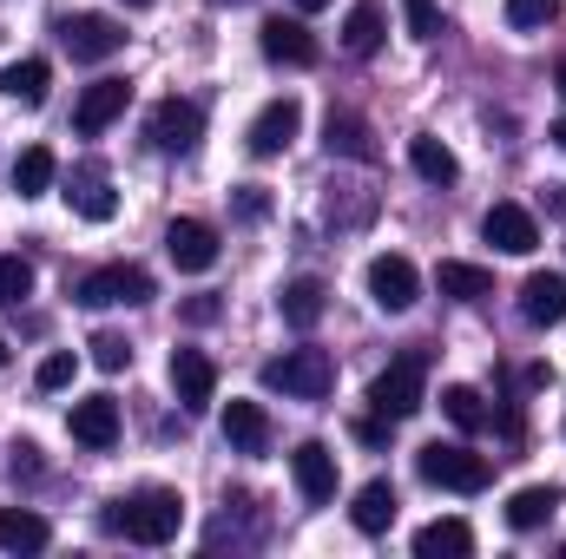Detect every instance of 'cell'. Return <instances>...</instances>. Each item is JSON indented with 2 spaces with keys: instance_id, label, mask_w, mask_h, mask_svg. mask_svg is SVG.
<instances>
[{
  "instance_id": "cell-7",
  "label": "cell",
  "mask_w": 566,
  "mask_h": 559,
  "mask_svg": "<svg viewBox=\"0 0 566 559\" xmlns=\"http://www.w3.org/2000/svg\"><path fill=\"white\" fill-rule=\"evenodd\" d=\"M145 139L158 145V151H171V158H185L191 145L205 139V106H198V99H178V93L158 99L151 119H145Z\"/></svg>"
},
{
  "instance_id": "cell-30",
  "label": "cell",
  "mask_w": 566,
  "mask_h": 559,
  "mask_svg": "<svg viewBox=\"0 0 566 559\" xmlns=\"http://www.w3.org/2000/svg\"><path fill=\"white\" fill-rule=\"evenodd\" d=\"M53 171H60L53 151H46V145H27V151L13 158V191H20V198H46V191H53Z\"/></svg>"
},
{
  "instance_id": "cell-44",
  "label": "cell",
  "mask_w": 566,
  "mask_h": 559,
  "mask_svg": "<svg viewBox=\"0 0 566 559\" xmlns=\"http://www.w3.org/2000/svg\"><path fill=\"white\" fill-rule=\"evenodd\" d=\"M296 7H303V13H316V7H329V0H296Z\"/></svg>"
},
{
  "instance_id": "cell-35",
  "label": "cell",
  "mask_w": 566,
  "mask_h": 559,
  "mask_svg": "<svg viewBox=\"0 0 566 559\" xmlns=\"http://www.w3.org/2000/svg\"><path fill=\"white\" fill-rule=\"evenodd\" d=\"M402 20H409V40H434L441 33V0H402Z\"/></svg>"
},
{
  "instance_id": "cell-12",
  "label": "cell",
  "mask_w": 566,
  "mask_h": 559,
  "mask_svg": "<svg viewBox=\"0 0 566 559\" xmlns=\"http://www.w3.org/2000/svg\"><path fill=\"white\" fill-rule=\"evenodd\" d=\"M481 238H488L494 251H507V257H527V251H541V224H534V211H521V204H488V218H481Z\"/></svg>"
},
{
  "instance_id": "cell-4",
  "label": "cell",
  "mask_w": 566,
  "mask_h": 559,
  "mask_svg": "<svg viewBox=\"0 0 566 559\" xmlns=\"http://www.w3.org/2000/svg\"><path fill=\"white\" fill-rule=\"evenodd\" d=\"M422 402H428V356H422V349L396 356V362L369 382V409H376V415H389V421H409Z\"/></svg>"
},
{
  "instance_id": "cell-15",
  "label": "cell",
  "mask_w": 566,
  "mask_h": 559,
  "mask_svg": "<svg viewBox=\"0 0 566 559\" xmlns=\"http://www.w3.org/2000/svg\"><path fill=\"white\" fill-rule=\"evenodd\" d=\"M290 481H296V494H303L310 507L336 500V454H329L323 441H303V447L290 454Z\"/></svg>"
},
{
  "instance_id": "cell-9",
  "label": "cell",
  "mask_w": 566,
  "mask_h": 559,
  "mask_svg": "<svg viewBox=\"0 0 566 559\" xmlns=\"http://www.w3.org/2000/svg\"><path fill=\"white\" fill-rule=\"evenodd\" d=\"M218 251H224V244H218V231H211L205 218H171V224H165V257H171L178 271L198 277V271L218 264Z\"/></svg>"
},
{
  "instance_id": "cell-41",
  "label": "cell",
  "mask_w": 566,
  "mask_h": 559,
  "mask_svg": "<svg viewBox=\"0 0 566 559\" xmlns=\"http://www.w3.org/2000/svg\"><path fill=\"white\" fill-rule=\"evenodd\" d=\"M541 204H547L554 218H566V184H547V191H541Z\"/></svg>"
},
{
  "instance_id": "cell-22",
  "label": "cell",
  "mask_w": 566,
  "mask_h": 559,
  "mask_svg": "<svg viewBox=\"0 0 566 559\" xmlns=\"http://www.w3.org/2000/svg\"><path fill=\"white\" fill-rule=\"evenodd\" d=\"M396 487L389 481H369V487H356V507H349V520H356V534H389L396 527Z\"/></svg>"
},
{
  "instance_id": "cell-38",
  "label": "cell",
  "mask_w": 566,
  "mask_h": 559,
  "mask_svg": "<svg viewBox=\"0 0 566 559\" xmlns=\"http://www.w3.org/2000/svg\"><path fill=\"white\" fill-rule=\"evenodd\" d=\"M46 467H40V447L33 441H13V481H40Z\"/></svg>"
},
{
  "instance_id": "cell-23",
  "label": "cell",
  "mask_w": 566,
  "mask_h": 559,
  "mask_svg": "<svg viewBox=\"0 0 566 559\" xmlns=\"http://www.w3.org/2000/svg\"><path fill=\"white\" fill-rule=\"evenodd\" d=\"M53 540V527L33 507H0V553H40Z\"/></svg>"
},
{
  "instance_id": "cell-46",
  "label": "cell",
  "mask_w": 566,
  "mask_h": 559,
  "mask_svg": "<svg viewBox=\"0 0 566 559\" xmlns=\"http://www.w3.org/2000/svg\"><path fill=\"white\" fill-rule=\"evenodd\" d=\"M126 7H151V0H126Z\"/></svg>"
},
{
  "instance_id": "cell-29",
  "label": "cell",
  "mask_w": 566,
  "mask_h": 559,
  "mask_svg": "<svg viewBox=\"0 0 566 559\" xmlns=\"http://www.w3.org/2000/svg\"><path fill=\"white\" fill-rule=\"evenodd\" d=\"M46 86H53V66H46V60H13V66L0 73V93L20 99V106H40Z\"/></svg>"
},
{
  "instance_id": "cell-32",
  "label": "cell",
  "mask_w": 566,
  "mask_h": 559,
  "mask_svg": "<svg viewBox=\"0 0 566 559\" xmlns=\"http://www.w3.org/2000/svg\"><path fill=\"white\" fill-rule=\"evenodd\" d=\"M33 296V264L27 257H0V309H20Z\"/></svg>"
},
{
  "instance_id": "cell-8",
  "label": "cell",
  "mask_w": 566,
  "mask_h": 559,
  "mask_svg": "<svg viewBox=\"0 0 566 559\" xmlns=\"http://www.w3.org/2000/svg\"><path fill=\"white\" fill-rule=\"evenodd\" d=\"M369 296H376V309H389V316H402V309H416V296H422V271L402 257V251H382V257H369Z\"/></svg>"
},
{
  "instance_id": "cell-40",
  "label": "cell",
  "mask_w": 566,
  "mask_h": 559,
  "mask_svg": "<svg viewBox=\"0 0 566 559\" xmlns=\"http://www.w3.org/2000/svg\"><path fill=\"white\" fill-rule=\"evenodd\" d=\"M185 323H218V296H191L185 303Z\"/></svg>"
},
{
  "instance_id": "cell-25",
  "label": "cell",
  "mask_w": 566,
  "mask_h": 559,
  "mask_svg": "<svg viewBox=\"0 0 566 559\" xmlns=\"http://www.w3.org/2000/svg\"><path fill=\"white\" fill-rule=\"evenodd\" d=\"M416 553L422 559H468L474 553V527L468 520H428L416 534Z\"/></svg>"
},
{
  "instance_id": "cell-10",
  "label": "cell",
  "mask_w": 566,
  "mask_h": 559,
  "mask_svg": "<svg viewBox=\"0 0 566 559\" xmlns=\"http://www.w3.org/2000/svg\"><path fill=\"white\" fill-rule=\"evenodd\" d=\"M296 133H303V106H296V99H271V106L251 119L244 145H251V158H277V151L296 145Z\"/></svg>"
},
{
  "instance_id": "cell-17",
  "label": "cell",
  "mask_w": 566,
  "mask_h": 559,
  "mask_svg": "<svg viewBox=\"0 0 566 559\" xmlns=\"http://www.w3.org/2000/svg\"><path fill=\"white\" fill-rule=\"evenodd\" d=\"M521 316H527L534 329L566 323V277L560 271H534V277L521 283Z\"/></svg>"
},
{
  "instance_id": "cell-27",
  "label": "cell",
  "mask_w": 566,
  "mask_h": 559,
  "mask_svg": "<svg viewBox=\"0 0 566 559\" xmlns=\"http://www.w3.org/2000/svg\"><path fill=\"white\" fill-rule=\"evenodd\" d=\"M409 165H416V178H422V184H434V191L461 178V158H454L448 145L434 139V133H422V139H409Z\"/></svg>"
},
{
  "instance_id": "cell-3",
  "label": "cell",
  "mask_w": 566,
  "mask_h": 559,
  "mask_svg": "<svg viewBox=\"0 0 566 559\" xmlns=\"http://www.w3.org/2000/svg\"><path fill=\"white\" fill-rule=\"evenodd\" d=\"M264 389H277L290 402H323L336 389V362H329V349H283L264 362Z\"/></svg>"
},
{
  "instance_id": "cell-16",
  "label": "cell",
  "mask_w": 566,
  "mask_h": 559,
  "mask_svg": "<svg viewBox=\"0 0 566 559\" xmlns=\"http://www.w3.org/2000/svg\"><path fill=\"white\" fill-rule=\"evenodd\" d=\"M323 145H329V158H356V165H376V158H382V145H376V133H369V119L336 113V106H329V119H323Z\"/></svg>"
},
{
  "instance_id": "cell-24",
  "label": "cell",
  "mask_w": 566,
  "mask_h": 559,
  "mask_svg": "<svg viewBox=\"0 0 566 559\" xmlns=\"http://www.w3.org/2000/svg\"><path fill=\"white\" fill-rule=\"evenodd\" d=\"M560 500L566 494L554 481H547V487H521V494L507 500V527H514V534H534V527H547V520L560 514Z\"/></svg>"
},
{
  "instance_id": "cell-36",
  "label": "cell",
  "mask_w": 566,
  "mask_h": 559,
  "mask_svg": "<svg viewBox=\"0 0 566 559\" xmlns=\"http://www.w3.org/2000/svg\"><path fill=\"white\" fill-rule=\"evenodd\" d=\"M73 369H80V356H73V349H53V356L33 369V382H40V389H66V382H73Z\"/></svg>"
},
{
  "instance_id": "cell-11",
  "label": "cell",
  "mask_w": 566,
  "mask_h": 559,
  "mask_svg": "<svg viewBox=\"0 0 566 559\" xmlns=\"http://www.w3.org/2000/svg\"><path fill=\"white\" fill-rule=\"evenodd\" d=\"M126 106H133V86H126V80H93V86L80 93V106H73V133L99 139V133H106Z\"/></svg>"
},
{
  "instance_id": "cell-6",
  "label": "cell",
  "mask_w": 566,
  "mask_h": 559,
  "mask_svg": "<svg viewBox=\"0 0 566 559\" xmlns=\"http://www.w3.org/2000/svg\"><path fill=\"white\" fill-rule=\"evenodd\" d=\"M60 46H66L80 66H99V60L126 53V27H119L113 13H73V20H60Z\"/></svg>"
},
{
  "instance_id": "cell-37",
  "label": "cell",
  "mask_w": 566,
  "mask_h": 559,
  "mask_svg": "<svg viewBox=\"0 0 566 559\" xmlns=\"http://www.w3.org/2000/svg\"><path fill=\"white\" fill-rule=\"evenodd\" d=\"M231 204H238V218H244V224L271 218V191H264V184H238V198H231Z\"/></svg>"
},
{
  "instance_id": "cell-13",
  "label": "cell",
  "mask_w": 566,
  "mask_h": 559,
  "mask_svg": "<svg viewBox=\"0 0 566 559\" xmlns=\"http://www.w3.org/2000/svg\"><path fill=\"white\" fill-rule=\"evenodd\" d=\"M258 46H264V60L271 66H316V33L303 27V20H283V13H271L264 20V33H258Z\"/></svg>"
},
{
  "instance_id": "cell-5",
  "label": "cell",
  "mask_w": 566,
  "mask_h": 559,
  "mask_svg": "<svg viewBox=\"0 0 566 559\" xmlns=\"http://www.w3.org/2000/svg\"><path fill=\"white\" fill-rule=\"evenodd\" d=\"M73 296L86 303V309H133V303H151V277H145L139 264H99V271H86V277L73 283Z\"/></svg>"
},
{
  "instance_id": "cell-39",
  "label": "cell",
  "mask_w": 566,
  "mask_h": 559,
  "mask_svg": "<svg viewBox=\"0 0 566 559\" xmlns=\"http://www.w3.org/2000/svg\"><path fill=\"white\" fill-rule=\"evenodd\" d=\"M389 428H396L389 415H369V421H356V441H369V447H382V441H389Z\"/></svg>"
},
{
  "instance_id": "cell-47",
  "label": "cell",
  "mask_w": 566,
  "mask_h": 559,
  "mask_svg": "<svg viewBox=\"0 0 566 559\" xmlns=\"http://www.w3.org/2000/svg\"><path fill=\"white\" fill-rule=\"evenodd\" d=\"M224 7H244V0H224Z\"/></svg>"
},
{
  "instance_id": "cell-20",
  "label": "cell",
  "mask_w": 566,
  "mask_h": 559,
  "mask_svg": "<svg viewBox=\"0 0 566 559\" xmlns=\"http://www.w3.org/2000/svg\"><path fill=\"white\" fill-rule=\"evenodd\" d=\"M224 441L238 454H264L271 447V415L258 402H224Z\"/></svg>"
},
{
  "instance_id": "cell-31",
  "label": "cell",
  "mask_w": 566,
  "mask_h": 559,
  "mask_svg": "<svg viewBox=\"0 0 566 559\" xmlns=\"http://www.w3.org/2000/svg\"><path fill=\"white\" fill-rule=\"evenodd\" d=\"M441 415L454 421L461 434H481V428H488V402H481V389H468V382H448V389H441Z\"/></svg>"
},
{
  "instance_id": "cell-45",
  "label": "cell",
  "mask_w": 566,
  "mask_h": 559,
  "mask_svg": "<svg viewBox=\"0 0 566 559\" xmlns=\"http://www.w3.org/2000/svg\"><path fill=\"white\" fill-rule=\"evenodd\" d=\"M0 369H7V336H0Z\"/></svg>"
},
{
  "instance_id": "cell-42",
  "label": "cell",
  "mask_w": 566,
  "mask_h": 559,
  "mask_svg": "<svg viewBox=\"0 0 566 559\" xmlns=\"http://www.w3.org/2000/svg\"><path fill=\"white\" fill-rule=\"evenodd\" d=\"M554 86H560V99H566V60H560V66H554Z\"/></svg>"
},
{
  "instance_id": "cell-28",
  "label": "cell",
  "mask_w": 566,
  "mask_h": 559,
  "mask_svg": "<svg viewBox=\"0 0 566 559\" xmlns=\"http://www.w3.org/2000/svg\"><path fill=\"white\" fill-rule=\"evenodd\" d=\"M434 289H441V296H454V303H481V296H494V277H488L481 264L448 257V264L434 271Z\"/></svg>"
},
{
  "instance_id": "cell-26",
  "label": "cell",
  "mask_w": 566,
  "mask_h": 559,
  "mask_svg": "<svg viewBox=\"0 0 566 559\" xmlns=\"http://www.w3.org/2000/svg\"><path fill=\"white\" fill-rule=\"evenodd\" d=\"M382 46V0H356L349 20H343V53L349 60H369Z\"/></svg>"
},
{
  "instance_id": "cell-43",
  "label": "cell",
  "mask_w": 566,
  "mask_h": 559,
  "mask_svg": "<svg viewBox=\"0 0 566 559\" xmlns=\"http://www.w3.org/2000/svg\"><path fill=\"white\" fill-rule=\"evenodd\" d=\"M554 145H560V151H566V119H554Z\"/></svg>"
},
{
  "instance_id": "cell-21",
  "label": "cell",
  "mask_w": 566,
  "mask_h": 559,
  "mask_svg": "<svg viewBox=\"0 0 566 559\" xmlns=\"http://www.w3.org/2000/svg\"><path fill=\"white\" fill-rule=\"evenodd\" d=\"M277 309H283V323H290V329H316V323H323V309H329V289H323L316 277H296V283H283Z\"/></svg>"
},
{
  "instance_id": "cell-33",
  "label": "cell",
  "mask_w": 566,
  "mask_h": 559,
  "mask_svg": "<svg viewBox=\"0 0 566 559\" xmlns=\"http://www.w3.org/2000/svg\"><path fill=\"white\" fill-rule=\"evenodd\" d=\"M86 349H93V362H99L106 376H119V369H133V342H126V336H113V329H99V336H93Z\"/></svg>"
},
{
  "instance_id": "cell-1",
  "label": "cell",
  "mask_w": 566,
  "mask_h": 559,
  "mask_svg": "<svg viewBox=\"0 0 566 559\" xmlns=\"http://www.w3.org/2000/svg\"><path fill=\"white\" fill-rule=\"evenodd\" d=\"M178 527H185V500L171 487H139L106 507V534H119L133 547H165V540H178Z\"/></svg>"
},
{
  "instance_id": "cell-14",
  "label": "cell",
  "mask_w": 566,
  "mask_h": 559,
  "mask_svg": "<svg viewBox=\"0 0 566 559\" xmlns=\"http://www.w3.org/2000/svg\"><path fill=\"white\" fill-rule=\"evenodd\" d=\"M171 389H178V402L198 415V409H211V395H218V362L205 356V349H171Z\"/></svg>"
},
{
  "instance_id": "cell-2",
  "label": "cell",
  "mask_w": 566,
  "mask_h": 559,
  "mask_svg": "<svg viewBox=\"0 0 566 559\" xmlns=\"http://www.w3.org/2000/svg\"><path fill=\"white\" fill-rule=\"evenodd\" d=\"M416 474H422L428 487H448V494H481L494 481V461L474 454V447H461V441H428L422 454H416Z\"/></svg>"
},
{
  "instance_id": "cell-34",
  "label": "cell",
  "mask_w": 566,
  "mask_h": 559,
  "mask_svg": "<svg viewBox=\"0 0 566 559\" xmlns=\"http://www.w3.org/2000/svg\"><path fill=\"white\" fill-rule=\"evenodd\" d=\"M547 20H560V0H507V27L514 33H534Z\"/></svg>"
},
{
  "instance_id": "cell-18",
  "label": "cell",
  "mask_w": 566,
  "mask_h": 559,
  "mask_svg": "<svg viewBox=\"0 0 566 559\" xmlns=\"http://www.w3.org/2000/svg\"><path fill=\"white\" fill-rule=\"evenodd\" d=\"M66 428H73L80 447H113L119 441V402L113 395H86V402H73Z\"/></svg>"
},
{
  "instance_id": "cell-19",
  "label": "cell",
  "mask_w": 566,
  "mask_h": 559,
  "mask_svg": "<svg viewBox=\"0 0 566 559\" xmlns=\"http://www.w3.org/2000/svg\"><path fill=\"white\" fill-rule=\"evenodd\" d=\"M66 204H73L86 224H106V218L119 211V198H113V184H106V171H99V165H80V171H73V184H66Z\"/></svg>"
}]
</instances>
